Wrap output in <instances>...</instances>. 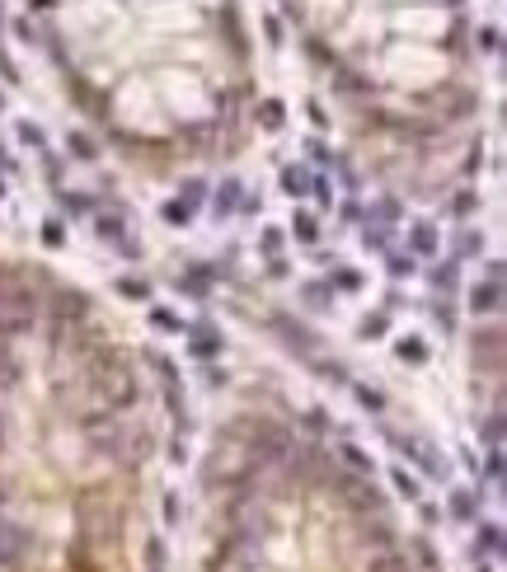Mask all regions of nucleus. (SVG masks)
Segmentation results:
<instances>
[{"mask_svg":"<svg viewBox=\"0 0 507 572\" xmlns=\"http://www.w3.org/2000/svg\"><path fill=\"white\" fill-rule=\"evenodd\" d=\"M151 572H164V549L151 544Z\"/></svg>","mask_w":507,"mask_h":572,"instance_id":"423d86ee","label":"nucleus"},{"mask_svg":"<svg viewBox=\"0 0 507 572\" xmlns=\"http://www.w3.org/2000/svg\"><path fill=\"white\" fill-rule=\"evenodd\" d=\"M230 520H235V530H240L244 540L263 535V525H268V516H263L259 502H235V507H230Z\"/></svg>","mask_w":507,"mask_h":572,"instance_id":"f03ea898","label":"nucleus"},{"mask_svg":"<svg viewBox=\"0 0 507 572\" xmlns=\"http://www.w3.org/2000/svg\"><path fill=\"white\" fill-rule=\"evenodd\" d=\"M400 572H413V568H409V563H404V568H400Z\"/></svg>","mask_w":507,"mask_h":572,"instance_id":"0eeeda50","label":"nucleus"},{"mask_svg":"<svg viewBox=\"0 0 507 572\" xmlns=\"http://www.w3.org/2000/svg\"><path fill=\"white\" fill-rule=\"evenodd\" d=\"M400 568H404V553H395V549H380L367 563V572H400Z\"/></svg>","mask_w":507,"mask_h":572,"instance_id":"20e7f679","label":"nucleus"},{"mask_svg":"<svg viewBox=\"0 0 507 572\" xmlns=\"http://www.w3.org/2000/svg\"><path fill=\"white\" fill-rule=\"evenodd\" d=\"M24 549H28V535L19 530V525L0 520V568H5V563H14V558H19Z\"/></svg>","mask_w":507,"mask_h":572,"instance_id":"7ed1b4c3","label":"nucleus"},{"mask_svg":"<svg viewBox=\"0 0 507 572\" xmlns=\"http://www.w3.org/2000/svg\"><path fill=\"white\" fill-rule=\"evenodd\" d=\"M334 488H338V497H343L347 507H357V512L380 507V497H376V488L367 483V478H334Z\"/></svg>","mask_w":507,"mask_h":572,"instance_id":"f257e3e1","label":"nucleus"},{"mask_svg":"<svg viewBox=\"0 0 507 572\" xmlns=\"http://www.w3.org/2000/svg\"><path fill=\"white\" fill-rule=\"evenodd\" d=\"M498 305V286H479L475 291V310H493Z\"/></svg>","mask_w":507,"mask_h":572,"instance_id":"39448f33","label":"nucleus"}]
</instances>
